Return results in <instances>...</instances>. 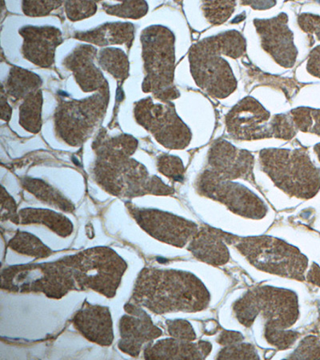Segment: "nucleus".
<instances>
[{
  "mask_svg": "<svg viewBox=\"0 0 320 360\" xmlns=\"http://www.w3.org/2000/svg\"><path fill=\"white\" fill-rule=\"evenodd\" d=\"M132 301L157 315L197 312L207 309L210 294L190 272L145 269L137 278Z\"/></svg>",
  "mask_w": 320,
  "mask_h": 360,
  "instance_id": "1",
  "label": "nucleus"
},
{
  "mask_svg": "<svg viewBox=\"0 0 320 360\" xmlns=\"http://www.w3.org/2000/svg\"><path fill=\"white\" fill-rule=\"evenodd\" d=\"M246 49V39L237 31L215 34L192 46L189 62L196 84L212 97H229L236 91L237 80L222 56L238 59L245 54Z\"/></svg>",
  "mask_w": 320,
  "mask_h": 360,
  "instance_id": "2",
  "label": "nucleus"
},
{
  "mask_svg": "<svg viewBox=\"0 0 320 360\" xmlns=\"http://www.w3.org/2000/svg\"><path fill=\"white\" fill-rule=\"evenodd\" d=\"M260 162L276 187L290 196L309 200L320 190V168L305 149H263Z\"/></svg>",
  "mask_w": 320,
  "mask_h": 360,
  "instance_id": "3",
  "label": "nucleus"
},
{
  "mask_svg": "<svg viewBox=\"0 0 320 360\" xmlns=\"http://www.w3.org/2000/svg\"><path fill=\"white\" fill-rule=\"evenodd\" d=\"M219 234L255 268L295 281L305 280L308 259L298 248L271 236L238 237L222 231Z\"/></svg>",
  "mask_w": 320,
  "mask_h": 360,
  "instance_id": "4",
  "label": "nucleus"
},
{
  "mask_svg": "<svg viewBox=\"0 0 320 360\" xmlns=\"http://www.w3.org/2000/svg\"><path fill=\"white\" fill-rule=\"evenodd\" d=\"M233 310L238 321L247 328L257 316L265 319V330H288L299 317L297 295L290 290L269 286L250 290L236 302Z\"/></svg>",
  "mask_w": 320,
  "mask_h": 360,
  "instance_id": "5",
  "label": "nucleus"
},
{
  "mask_svg": "<svg viewBox=\"0 0 320 360\" xmlns=\"http://www.w3.org/2000/svg\"><path fill=\"white\" fill-rule=\"evenodd\" d=\"M71 271L79 290H92L113 298L127 268L124 260L108 248H94L61 259Z\"/></svg>",
  "mask_w": 320,
  "mask_h": 360,
  "instance_id": "6",
  "label": "nucleus"
},
{
  "mask_svg": "<svg viewBox=\"0 0 320 360\" xmlns=\"http://www.w3.org/2000/svg\"><path fill=\"white\" fill-rule=\"evenodd\" d=\"M226 127L231 138L242 141L276 138L290 141L297 133L292 115L271 113L253 97H245L226 115Z\"/></svg>",
  "mask_w": 320,
  "mask_h": 360,
  "instance_id": "7",
  "label": "nucleus"
},
{
  "mask_svg": "<svg viewBox=\"0 0 320 360\" xmlns=\"http://www.w3.org/2000/svg\"><path fill=\"white\" fill-rule=\"evenodd\" d=\"M143 56L146 78L144 91L153 92L156 98L169 102L179 96L174 85V37L167 27L153 26L145 29L142 36Z\"/></svg>",
  "mask_w": 320,
  "mask_h": 360,
  "instance_id": "8",
  "label": "nucleus"
},
{
  "mask_svg": "<svg viewBox=\"0 0 320 360\" xmlns=\"http://www.w3.org/2000/svg\"><path fill=\"white\" fill-rule=\"evenodd\" d=\"M1 288L15 293H43L59 300L79 290L71 271L62 262L10 266L2 271Z\"/></svg>",
  "mask_w": 320,
  "mask_h": 360,
  "instance_id": "9",
  "label": "nucleus"
},
{
  "mask_svg": "<svg viewBox=\"0 0 320 360\" xmlns=\"http://www.w3.org/2000/svg\"><path fill=\"white\" fill-rule=\"evenodd\" d=\"M122 158H103L97 172L98 182L108 193L123 197H136L146 194L167 195L174 193L158 177L149 178L148 172L132 160Z\"/></svg>",
  "mask_w": 320,
  "mask_h": 360,
  "instance_id": "10",
  "label": "nucleus"
},
{
  "mask_svg": "<svg viewBox=\"0 0 320 360\" xmlns=\"http://www.w3.org/2000/svg\"><path fill=\"white\" fill-rule=\"evenodd\" d=\"M139 124L153 133L162 146L169 149H184L191 142V132L177 114L169 102L154 103L151 98L137 104Z\"/></svg>",
  "mask_w": 320,
  "mask_h": 360,
  "instance_id": "11",
  "label": "nucleus"
},
{
  "mask_svg": "<svg viewBox=\"0 0 320 360\" xmlns=\"http://www.w3.org/2000/svg\"><path fill=\"white\" fill-rule=\"evenodd\" d=\"M200 195L223 203L229 210L243 217L260 219L266 216L265 203L251 190L231 180H221L201 173L196 181Z\"/></svg>",
  "mask_w": 320,
  "mask_h": 360,
  "instance_id": "12",
  "label": "nucleus"
},
{
  "mask_svg": "<svg viewBox=\"0 0 320 360\" xmlns=\"http://www.w3.org/2000/svg\"><path fill=\"white\" fill-rule=\"evenodd\" d=\"M106 91L82 101L65 103L57 112L56 129L67 143L78 145L85 141L105 111Z\"/></svg>",
  "mask_w": 320,
  "mask_h": 360,
  "instance_id": "13",
  "label": "nucleus"
},
{
  "mask_svg": "<svg viewBox=\"0 0 320 360\" xmlns=\"http://www.w3.org/2000/svg\"><path fill=\"white\" fill-rule=\"evenodd\" d=\"M129 210L139 226L150 236L174 247L184 248L200 231L195 223L171 213L130 206Z\"/></svg>",
  "mask_w": 320,
  "mask_h": 360,
  "instance_id": "14",
  "label": "nucleus"
},
{
  "mask_svg": "<svg viewBox=\"0 0 320 360\" xmlns=\"http://www.w3.org/2000/svg\"><path fill=\"white\" fill-rule=\"evenodd\" d=\"M254 156L246 150L238 149L231 143L215 141L207 155V165L203 173L221 180L243 179L255 181Z\"/></svg>",
  "mask_w": 320,
  "mask_h": 360,
  "instance_id": "15",
  "label": "nucleus"
},
{
  "mask_svg": "<svg viewBox=\"0 0 320 360\" xmlns=\"http://www.w3.org/2000/svg\"><path fill=\"white\" fill-rule=\"evenodd\" d=\"M287 14L281 13L271 19L254 20L261 39L262 48L279 65L293 68L297 59L298 51L294 44V34L288 26Z\"/></svg>",
  "mask_w": 320,
  "mask_h": 360,
  "instance_id": "16",
  "label": "nucleus"
},
{
  "mask_svg": "<svg viewBox=\"0 0 320 360\" xmlns=\"http://www.w3.org/2000/svg\"><path fill=\"white\" fill-rule=\"evenodd\" d=\"M124 309L127 314L120 319L119 348L132 357H138L143 345L159 338L162 332L139 305L129 303Z\"/></svg>",
  "mask_w": 320,
  "mask_h": 360,
  "instance_id": "17",
  "label": "nucleus"
},
{
  "mask_svg": "<svg viewBox=\"0 0 320 360\" xmlns=\"http://www.w3.org/2000/svg\"><path fill=\"white\" fill-rule=\"evenodd\" d=\"M73 325L87 340L101 346L108 347L113 344V323L107 307L85 302L75 315Z\"/></svg>",
  "mask_w": 320,
  "mask_h": 360,
  "instance_id": "18",
  "label": "nucleus"
},
{
  "mask_svg": "<svg viewBox=\"0 0 320 360\" xmlns=\"http://www.w3.org/2000/svg\"><path fill=\"white\" fill-rule=\"evenodd\" d=\"M20 34L25 38L23 53L27 60L44 68L54 63L55 51L62 43L61 32L51 27H23Z\"/></svg>",
  "mask_w": 320,
  "mask_h": 360,
  "instance_id": "19",
  "label": "nucleus"
},
{
  "mask_svg": "<svg viewBox=\"0 0 320 360\" xmlns=\"http://www.w3.org/2000/svg\"><path fill=\"white\" fill-rule=\"evenodd\" d=\"M212 351L209 342L167 339L150 344L144 349L146 359H205Z\"/></svg>",
  "mask_w": 320,
  "mask_h": 360,
  "instance_id": "20",
  "label": "nucleus"
},
{
  "mask_svg": "<svg viewBox=\"0 0 320 360\" xmlns=\"http://www.w3.org/2000/svg\"><path fill=\"white\" fill-rule=\"evenodd\" d=\"M194 257L208 264L224 265L229 262L230 253L219 230L203 226L189 243L188 248Z\"/></svg>",
  "mask_w": 320,
  "mask_h": 360,
  "instance_id": "21",
  "label": "nucleus"
},
{
  "mask_svg": "<svg viewBox=\"0 0 320 360\" xmlns=\"http://www.w3.org/2000/svg\"><path fill=\"white\" fill-rule=\"evenodd\" d=\"M96 56V50L85 45L75 50L66 60V66L73 71L75 79L84 91L102 90L107 84L103 74L93 63Z\"/></svg>",
  "mask_w": 320,
  "mask_h": 360,
  "instance_id": "22",
  "label": "nucleus"
},
{
  "mask_svg": "<svg viewBox=\"0 0 320 360\" xmlns=\"http://www.w3.org/2000/svg\"><path fill=\"white\" fill-rule=\"evenodd\" d=\"M75 37L98 46L126 44L128 46L133 41L134 27L128 22L107 23L95 30L78 33Z\"/></svg>",
  "mask_w": 320,
  "mask_h": 360,
  "instance_id": "23",
  "label": "nucleus"
},
{
  "mask_svg": "<svg viewBox=\"0 0 320 360\" xmlns=\"http://www.w3.org/2000/svg\"><path fill=\"white\" fill-rule=\"evenodd\" d=\"M19 219V224H43L49 226L51 230L62 237L71 235L73 230L72 224L68 218L61 214L44 210V209H23L20 212Z\"/></svg>",
  "mask_w": 320,
  "mask_h": 360,
  "instance_id": "24",
  "label": "nucleus"
},
{
  "mask_svg": "<svg viewBox=\"0 0 320 360\" xmlns=\"http://www.w3.org/2000/svg\"><path fill=\"white\" fill-rule=\"evenodd\" d=\"M41 83V79L36 74L15 68L11 70L8 81V91L11 96L21 98L37 91Z\"/></svg>",
  "mask_w": 320,
  "mask_h": 360,
  "instance_id": "25",
  "label": "nucleus"
},
{
  "mask_svg": "<svg viewBox=\"0 0 320 360\" xmlns=\"http://www.w3.org/2000/svg\"><path fill=\"white\" fill-rule=\"evenodd\" d=\"M27 97V100L20 107V124L29 131L36 133L40 130L41 126V91H34Z\"/></svg>",
  "mask_w": 320,
  "mask_h": 360,
  "instance_id": "26",
  "label": "nucleus"
},
{
  "mask_svg": "<svg viewBox=\"0 0 320 360\" xmlns=\"http://www.w3.org/2000/svg\"><path fill=\"white\" fill-rule=\"evenodd\" d=\"M9 246L17 252L37 258H46L51 254V250L37 237L27 232H18L10 241Z\"/></svg>",
  "mask_w": 320,
  "mask_h": 360,
  "instance_id": "27",
  "label": "nucleus"
},
{
  "mask_svg": "<svg viewBox=\"0 0 320 360\" xmlns=\"http://www.w3.org/2000/svg\"><path fill=\"white\" fill-rule=\"evenodd\" d=\"M25 188L36 195L38 199L49 203L52 207L60 208L63 211L72 212L74 207L71 202L68 201L58 191L46 185L44 182L27 181L25 184Z\"/></svg>",
  "mask_w": 320,
  "mask_h": 360,
  "instance_id": "28",
  "label": "nucleus"
},
{
  "mask_svg": "<svg viewBox=\"0 0 320 360\" xmlns=\"http://www.w3.org/2000/svg\"><path fill=\"white\" fill-rule=\"evenodd\" d=\"M101 67L119 79H125L129 71V62L123 51L109 49L101 51L100 56Z\"/></svg>",
  "mask_w": 320,
  "mask_h": 360,
  "instance_id": "29",
  "label": "nucleus"
},
{
  "mask_svg": "<svg viewBox=\"0 0 320 360\" xmlns=\"http://www.w3.org/2000/svg\"><path fill=\"white\" fill-rule=\"evenodd\" d=\"M297 130L320 136V110L298 108L290 112Z\"/></svg>",
  "mask_w": 320,
  "mask_h": 360,
  "instance_id": "30",
  "label": "nucleus"
},
{
  "mask_svg": "<svg viewBox=\"0 0 320 360\" xmlns=\"http://www.w3.org/2000/svg\"><path fill=\"white\" fill-rule=\"evenodd\" d=\"M236 7L235 1H203L202 10L205 18L213 25H222L228 20Z\"/></svg>",
  "mask_w": 320,
  "mask_h": 360,
  "instance_id": "31",
  "label": "nucleus"
},
{
  "mask_svg": "<svg viewBox=\"0 0 320 360\" xmlns=\"http://www.w3.org/2000/svg\"><path fill=\"white\" fill-rule=\"evenodd\" d=\"M104 10L110 15L123 17V18L139 19L146 15L148 5L144 1L123 2L118 5L107 6L103 4Z\"/></svg>",
  "mask_w": 320,
  "mask_h": 360,
  "instance_id": "32",
  "label": "nucleus"
},
{
  "mask_svg": "<svg viewBox=\"0 0 320 360\" xmlns=\"http://www.w3.org/2000/svg\"><path fill=\"white\" fill-rule=\"evenodd\" d=\"M159 171L174 181H181L184 175L182 160L173 155H162L158 161Z\"/></svg>",
  "mask_w": 320,
  "mask_h": 360,
  "instance_id": "33",
  "label": "nucleus"
},
{
  "mask_svg": "<svg viewBox=\"0 0 320 360\" xmlns=\"http://www.w3.org/2000/svg\"><path fill=\"white\" fill-rule=\"evenodd\" d=\"M238 344L226 346L219 353L217 359H259L257 352L251 345Z\"/></svg>",
  "mask_w": 320,
  "mask_h": 360,
  "instance_id": "34",
  "label": "nucleus"
},
{
  "mask_svg": "<svg viewBox=\"0 0 320 360\" xmlns=\"http://www.w3.org/2000/svg\"><path fill=\"white\" fill-rule=\"evenodd\" d=\"M265 338L279 350H286L299 338V333L288 330H265Z\"/></svg>",
  "mask_w": 320,
  "mask_h": 360,
  "instance_id": "35",
  "label": "nucleus"
},
{
  "mask_svg": "<svg viewBox=\"0 0 320 360\" xmlns=\"http://www.w3.org/2000/svg\"><path fill=\"white\" fill-rule=\"evenodd\" d=\"M290 359H320V340L316 336H308L302 340Z\"/></svg>",
  "mask_w": 320,
  "mask_h": 360,
  "instance_id": "36",
  "label": "nucleus"
},
{
  "mask_svg": "<svg viewBox=\"0 0 320 360\" xmlns=\"http://www.w3.org/2000/svg\"><path fill=\"white\" fill-rule=\"evenodd\" d=\"M68 18L72 21L81 20L96 13L97 5L95 2L71 1L65 3Z\"/></svg>",
  "mask_w": 320,
  "mask_h": 360,
  "instance_id": "37",
  "label": "nucleus"
},
{
  "mask_svg": "<svg viewBox=\"0 0 320 360\" xmlns=\"http://www.w3.org/2000/svg\"><path fill=\"white\" fill-rule=\"evenodd\" d=\"M168 333L174 339L194 341L196 339V335L191 324L182 319L177 321H169L167 322Z\"/></svg>",
  "mask_w": 320,
  "mask_h": 360,
  "instance_id": "38",
  "label": "nucleus"
},
{
  "mask_svg": "<svg viewBox=\"0 0 320 360\" xmlns=\"http://www.w3.org/2000/svg\"><path fill=\"white\" fill-rule=\"evenodd\" d=\"M62 4L57 1H25L23 3V9L27 15L43 16L59 8Z\"/></svg>",
  "mask_w": 320,
  "mask_h": 360,
  "instance_id": "39",
  "label": "nucleus"
},
{
  "mask_svg": "<svg viewBox=\"0 0 320 360\" xmlns=\"http://www.w3.org/2000/svg\"><path fill=\"white\" fill-rule=\"evenodd\" d=\"M298 25L305 32L316 37L320 41V16L304 13L298 17Z\"/></svg>",
  "mask_w": 320,
  "mask_h": 360,
  "instance_id": "40",
  "label": "nucleus"
},
{
  "mask_svg": "<svg viewBox=\"0 0 320 360\" xmlns=\"http://www.w3.org/2000/svg\"><path fill=\"white\" fill-rule=\"evenodd\" d=\"M2 195V219H11L15 224H19V216L16 214V206L15 201L8 195V193H4Z\"/></svg>",
  "mask_w": 320,
  "mask_h": 360,
  "instance_id": "41",
  "label": "nucleus"
},
{
  "mask_svg": "<svg viewBox=\"0 0 320 360\" xmlns=\"http://www.w3.org/2000/svg\"><path fill=\"white\" fill-rule=\"evenodd\" d=\"M307 72L313 77L320 79V46L314 49L308 58L307 65Z\"/></svg>",
  "mask_w": 320,
  "mask_h": 360,
  "instance_id": "42",
  "label": "nucleus"
},
{
  "mask_svg": "<svg viewBox=\"0 0 320 360\" xmlns=\"http://www.w3.org/2000/svg\"><path fill=\"white\" fill-rule=\"evenodd\" d=\"M243 340V336L240 333L236 332H224L219 335L218 342L223 346H230L238 344Z\"/></svg>",
  "mask_w": 320,
  "mask_h": 360,
  "instance_id": "43",
  "label": "nucleus"
},
{
  "mask_svg": "<svg viewBox=\"0 0 320 360\" xmlns=\"http://www.w3.org/2000/svg\"><path fill=\"white\" fill-rule=\"evenodd\" d=\"M307 281L320 287V268L316 264H313L307 274Z\"/></svg>",
  "mask_w": 320,
  "mask_h": 360,
  "instance_id": "44",
  "label": "nucleus"
},
{
  "mask_svg": "<svg viewBox=\"0 0 320 360\" xmlns=\"http://www.w3.org/2000/svg\"><path fill=\"white\" fill-rule=\"evenodd\" d=\"M242 4L243 5H249L251 6L254 9H267L273 7V6H275L276 4V2L275 1H248V2H242Z\"/></svg>",
  "mask_w": 320,
  "mask_h": 360,
  "instance_id": "45",
  "label": "nucleus"
},
{
  "mask_svg": "<svg viewBox=\"0 0 320 360\" xmlns=\"http://www.w3.org/2000/svg\"><path fill=\"white\" fill-rule=\"evenodd\" d=\"M314 150H315V153L317 154L318 159L320 161V143L316 144Z\"/></svg>",
  "mask_w": 320,
  "mask_h": 360,
  "instance_id": "46",
  "label": "nucleus"
}]
</instances>
